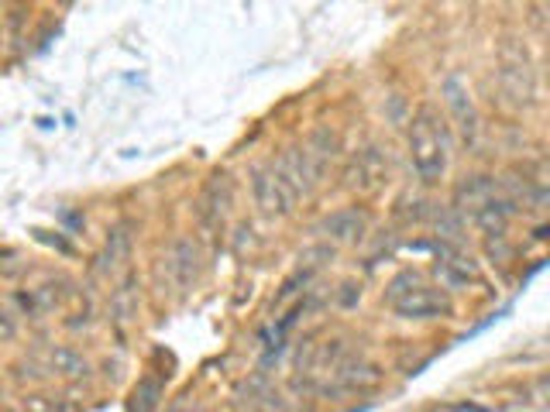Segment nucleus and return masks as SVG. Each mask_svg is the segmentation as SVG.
I'll return each mask as SVG.
<instances>
[{"label":"nucleus","mask_w":550,"mask_h":412,"mask_svg":"<svg viewBox=\"0 0 550 412\" xmlns=\"http://www.w3.org/2000/svg\"><path fill=\"white\" fill-rule=\"evenodd\" d=\"M499 90L510 100L512 107H530L537 100V69H533L530 56L523 48V41L506 39L499 45Z\"/></svg>","instance_id":"nucleus-3"},{"label":"nucleus","mask_w":550,"mask_h":412,"mask_svg":"<svg viewBox=\"0 0 550 412\" xmlns=\"http://www.w3.org/2000/svg\"><path fill=\"white\" fill-rule=\"evenodd\" d=\"M158 395H162V381H158V378H145V381L135 389V409L152 412L158 406Z\"/></svg>","instance_id":"nucleus-17"},{"label":"nucleus","mask_w":550,"mask_h":412,"mask_svg":"<svg viewBox=\"0 0 550 412\" xmlns=\"http://www.w3.org/2000/svg\"><path fill=\"white\" fill-rule=\"evenodd\" d=\"M252 193H255V206L265 216H286L296 206L293 199L286 197V189L275 182L269 165H258L252 172Z\"/></svg>","instance_id":"nucleus-8"},{"label":"nucleus","mask_w":550,"mask_h":412,"mask_svg":"<svg viewBox=\"0 0 550 412\" xmlns=\"http://www.w3.org/2000/svg\"><path fill=\"white\" fill-rule=\"evenodd\" d=\"M128 258H131V231H128V224H120V227H114L111 237H107V248H103V255H100V261H97V272L100 275L118 272Z\"/></svg>","instance_id":"nucleus-12"},{"label":"nucleus","mask_w":550,"mask_h":412,"mask_svg":"<svg viewBox=\"0 0 550 412\" xmlns=\"http://www.w3.org/2000/svg\"><path fill=\"white\" fill-rule=\"evenodd\" d=\"M386 179H389V162L382 155V148H375V145L361 148L344 169V186L354 193H375L386 186Z\"/></svg>","instance_id":"nucleus-5"},{"label":"nucleus","mask_w":550,"mask_h":412,"mask_svg":"<svg viewBox=\"0 0 550 412\" xmlns=\"http://www.w3.org/2000/svg\"><path fill=\"white\" fill-rule=\"evenodd\" d=\"M444 103H448V110H451V118H454V124H457L461 137H465V145L475 148V145H478V135H482V120H478V110H475V100H472V93H468V86H465L457 76L444 79Z\"/></svg>","instance_id":"nucleus-6"},{"label":"nucleus","mask_w":550,"mask_h":412,"mask_svg":"<svg viewBox=\"0 0 550 412\" xmlns=\"http://www.w3.org/2000/svg\"><path fill=\"white\" fill-rule=\"evenodd\" d=\"M437 278L448 285V289H461V285H468L478 278V268H475L472 258L465 255H444L437 261Z\"/></svg>","instance_id":"nucleus-13"},{"label":"nucleus","mask_w":550,"mask_h":412,"mask_svg":"<svg viewBox=\"0 0 550 412\" xmlns=\"http://www.w3.org/2000/svg\"><path fill=\"white\" fill-rule=\"evenodd\" d=\"M365 227H368V216L358 206H344V210H337V214L324 220V234L337 241V244H354L358 237L365 234Z\"/></svg>","instance_id":"nucleus-10"},{"label":"nucleus","mask_w":550,"mask_h":412,"mask_svg":"<svg viewBox=\"0 0 550 412\" xmlns=\"http://www.w3.org/2000/svg\"><path fill=\"white\" fill-rule=\"evenodd\" d=\"M138 313V282L135 278H124L118 289L111 293V316L118 323H128Z\"/></svg>","instance_id":"nucleus-16"},{"label":"nucleus","mask_w":550,"mask_h":412,"mask_svg":"<svg viewBox=\"0 0 550 412\" xmlns=\"http://www.w3.org/2000/svg\"><path fill=\"white\" fill-rule=\"evenodd\" d=\"M269 169H272L275 182L286 189V197L293 199V203L299 197H306V193L314 189V182L320 179L303 148H286V152L275 158Z\"/></svg>","instance_id":"nucleus-4"},{"label":"nucleus","mask_w":550,"mask_h":412,"mask_svg":"<svg viewBox=\"0 0 550 412\" xmlns=\"http://www.w3.org/2000/svg\"><path fill=\"white\" fill-rule=\"evenodd\" d=\"M24 412H56V402L49 395H28L24 399Z\"/></svg>","instance_id":"nucleus-19"},{"label":"nucleus","mask_w":550,"mask_h":412,"mask_svg":"<svg viewBox=\"0 0 550 412\" xmlns=\"http://www.w3.org/2000/svg\"><path fill=\"white\" fill-rule=\"evenodd\" d=\"M200 268H203V255H200L197 241L193 237H176L173 248H169V272H173L179 289H190L200 278Z\"/></svg>","instance_id":"nucleus-9"},{"label":"nucleus","mask_w":550,"mask_h":412,"mask_svg":"<svg viewBox=\"0 0 550 412\" xmlns=\"http://www.w3.org/2000/svg\"><path fill=\"white\" fill-rule=\"evenodd\" d=\"M386 295H389L395 313L406 316V320H433V316L451 313V299L440 289L427 285L416 272L395 275L393 282H389V289H386Z\"/></svg>","instance_id":"nucleus-2"},{"label":"nucleus","mask_w":550,"mask_h":412,"mask_svg":"<svg viewBox=\"0 0 550 412\" xmlns=\"http://www.w3.org/2000/svg\"><path fill=\"white\" fill-rule=\"evenodd\" d=\"M231 203H235V179L227 172H217L210 176V182L203 186V197H200V220L207 227H220L227 214H231Z\"/></svg>","instance_id":"nucleus-7"},{"label":"nucleus","mask_w":550,"mask_h":412,"mask_svg":"<svg viewBox=\"0 0 550 412\" xmlns=\"http://www.w3.org/2000/svg\"><path fill=\"white\" fill-rule=\"evenodd\" d=\"M492 193H495V182H492L489 176H472L468 182H461L457 186V206H465V210H482L485 203L492 199Z\"/></svg>","instance_id":"nucleus-14"},{"label":"nucleus","mask_w":550,"mask_h":412,"mask_svg":"<svg viewBox=\"0 0 550 412\" xmlns=\"http://www.w3.org/2000/svg\"><path fill=\"white\" fill-rule=\"evenodd\" d=\"M410 158L416 176L423 182L444 179L451 165V135H448V120L433 110L430 103H423L410 120Z\"/></svg>","instance_id":"nucleus-1"},{"label":"nucleus","mask_w":550,"mask_h":412,"mask_svg":"<svg viewBox=\"0 0 550 412\" xmlns=\"http://www.w3.org/2000/svg\"><path fill=\"white\" fill-rule=\"evenodd\" d=\"M14 334H18V316L11 313V310H4V306H0V344L14 340Z\"/></svg>","instance_id":"nucleus-18"},{"label":"nucleus","mask_w":550,"mask_h":412,"mask_svg":"<svg viewBox=\"0 0 550 412\" xmlns=\"http://www.w3.org/2000/svg\"><path fill=\"white\" fill-rule=\"evenodd\" d=\"M337 148H341V141H337L334 127L320 124L314 135H310V141L303 145V152H306L310 165L316 169V176H324V169H327V165H331V162L337 158Z\"/></svg>","instance_id":"nucleus-11"},{"label":"nucleus","mask_w":550,"mask_h":412,"mask_svg":"<svg viewBox=\"0 0 550 412\" xmlns=\"http://www.w3.org/2000/svg\"><path fill=\"white\" fill-rule=\"evenodd\" d=\"M49 368L56 374H62V378H83V374L90 372V361L79 351H73V347H52Z\"/></svg>","instance_id":"nucleus-15"}]
</instances>
